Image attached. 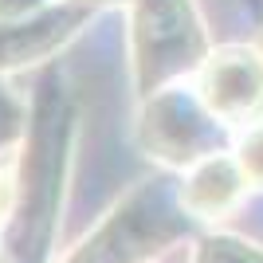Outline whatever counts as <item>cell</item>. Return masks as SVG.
Listing matches in <instances>:
<instances>
[{
  "instance_id": "2",
  "label": "cell",
  "mask_w": 263,
  "mask_h": 263,
  "mask_svg": "<svg viewBox=\"0 0 263 263\" xmlns=\"http://www.w3.org/2000/svg\"><path fill=\"white\" fill-rule=\"evenodd\" d=\"M240 197V173L224 157H209L185 185V204L197 212H224Z\"/></svg>"
},
{
  "instance_id": "3",
  "label": "cell",
  "mask_w": 263,
  "mask_h": 263,
  "mask_svg": "<svg viewBox=\"0 0 263 263\" xmlns=\"http://www.w3.org/2000/svg\"><path fill=\"white\" fill-rule=\"evenodd\" d=\"M240 169H243V177L263 181V126H255V130L243 138V145H240Z\"/></svg>"
},
{
  "instance_id": "4",
  "label": "cell",
  "mask_w": 263,
  "mask_h": 263,
  "mask_svg": "<svg viewBox=\"0 0 263 263\" xmlns=\"http://www.w3.org/2000/svg\"><path fill=\"white\" fill-rule=\"evenodd\" d=\"M4 204H8V181L0 177V212H4Z\"/></svg>"
},
{
  "instance_id": "1",
  "label": "cell",
  "mask_w": 263,
  "mask_h": 263,
  "mask_svg": "<svg viewBox=\"0 0 263 263\" xmlns=\"http://www.w3.org/2000/svg\"><path fill=\"white\" fill-rule=\"evenodd\" d=\"M200 102L224 122L263 114V59L248 47H224L200 71Z\"/></svg>"
}]
</instances>
